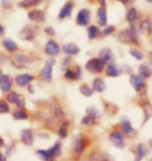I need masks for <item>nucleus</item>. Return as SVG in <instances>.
Instances as JSON below:
<instances>
[{
    "label": "nucleus",
    "mask_w": 152,
    "mask_h": 161,
    "mask_svg": "<svg viewBox=\"0 0 152 161\" xmlns=\"http://www.w3.org/2000/svg\"><path fill=\"white\" fill-rule=\"evenodd\" d=\"M118 40L125 44H138V31L134 26H131L126 30L121 31L118 34Z\"/></svg>",
    "instance_id": "f257e3e1"
},
{
    "label": "nucleus",
    "mask_w": 152,
    "mask_h": 161,
    "mask_svg": "<svg viewBox=\"0 0 152 161\" xmlns=\"http://www.w3.org/2000/svg\"><path fill=\"white\" fill-rule=\"evenodd\" d=\"M105 64L99 58H93L86 63V69L92 73H100L104 69Z\"/></svg>",
    "instance_id": "f03ea898"
},
{
    "label": "nucleus",
    "mask_w": 152,
    "mask_h": 161,
    "mask_svg": "<svg viewBox=\"0 0 152 161\" xmlns=\"http://www.w3.org/2000/svg\"><path fill=\"white\" fill-rule=\"evenodd\" d=\"M11 63L16 68L23 69L30 63V59L25 54H15L11 58Z\"/></svg>",
    "instance_id": "7ed1b4c3"
},
{
    "label": "nucleus",
    "mask_w": 152,
    "mask_h": 161,
    "mask_svg": "<svg viewBox=\"0 0 152 161\" xmlns=\"http://www.w3.org/2000/svg\"><path fill=\"white\" fill-rule=\"evenodd\" d=\"M35 36H37V27L32 26V25H25L22 28V31L19 33V37L25 41L34 40Z\"/></svg>",
    "instance_id": "20e7f679"
},
{
    "label": "nucleus",
    "mask_w": 152,
    "mask_h": 161,
    "mask_svg": "<svg viewBox=\"0 0 152 161\" xmlns=\"http://www.w3.org/2000/svg\"><path fill=\"white\" fill-rule=\"evenodd\" d=\"M109 140L117 149H123L125 146V136L120 131H114L109 135Z\"/></svg>",
    "instance_id": "39448f33"
},
{
    "label": "nucleus",
    "mask_w": 152,
    "mask_h": 161,
    "mask_svg": "<svg viewBox=\"0 0 152 161\" xmlns=\"http://www.w3.org/2000/svg\"><path fill=\"white\" fill-rule=\"evenodd\" d=\"M91 21V12L88 8H81L77 14L76 23L80 26H86Z\"/></svg>",
    "instance_id": "423d86ee"
},
{
    "label": "nucleus",
    "mask_w": 152,
    "mask_h": 161,
    "mask_svg": "<svg viewBox=\"0 0 152 161\" xmlns=\"http://www.w3.org/2000/svg\"><path fill=\"white\" fill-rule=\"evenodd\" d=\"M45 53L49 57H55L60 53V46L54 40H49L45 45Z\"/></svg>",
    "instance_id": "0eeeda50"
},
{
    "label": "nucleus",
    "mask_w": 152,
    "mask_h": 161,
    "mask_svg": "<svg viewBox=\"0 0 152 161\" xmlns=\"http://www.w3.org/2000/svg\"><path fill=\"white\" fill-rule=\"evenodd\" d=\"M54 65V60L53 59H49L46 61L44 65V68L42 70V78L46 82H51L52 80V68Z\"/></svg>",
    "instance_id": "6e6552de"
},
{
    "label": "nucleus",
    "mask_w": 152,
    "mask_h": 161,
    "mask_svg": "<svg viewBox=\"0 0 152 161\" xmlns=\"http://www.w3.org/2000/svg\"><path fill=\"white\" fill-rule=\"evenodd\" d=\"M73 8H74L73 1H71V0L67 1L63 5V8H60V14H59V18L60 19V20H64V19L71 17V15H72V12H73Z\"/></svg>",
    "instance_id": "1a4fd4ad"
},
{
    "label": "nucleus",
    "mask_w": 152,
    "mask_h": 161,
    "mask_svg": "<svg viewBox=\"0 0 152 161\" xmlns=\"http://www.w3.org/2000/svg\"><path fill=\"white\" fill-rule=\"evenodd\" d=\"M28 18H29V20L38 22V23H42V22L46 20L45 13L41 11V9H32V11H30L28 13Z\"/></svg>",
    "instance_id": "9d476101"
},
{
    "label": "nucleus",
    "mask_w": 152,
    "mask_h": 161,
    "mask_svg": "<svg viewBox=\"0 0 152 161\" xmlns=\"http://www.w3.org/2000/svg\"><path fill=\"white\" fill-rule=\"evenodd\" d=\"M34 76L28 73H23V75H18L16 76V84L19 87H26L34 80Z\"/></svg>",
    "instance_id": "9b49d317"
},
{
    "label": "nucleus",
    "mask_w": 152,
    "mask_h": 161,
    "mask_svg": "<svg viewBox=\"0 0 152 161\" xmlns=\"http://www.w3.org/2000/svg\"><path fill=\"white\" fill-rule=\"evenodd\" d=\"M13 86V80L9 75H2L0 76V89L2 92H9Z\"/></svg>",
    "instance_id": "f8f14e48"
},
{
    "label": "nucleus",
    "mask_w": 152,
    "mask_h": 161,
    "mask_svg": "<svg viewBox=\"0 0 152 161\" xmlns=\"http://www.w3.org/2000/svg\"><path fill=\"white\" fill-rule=\"evenodd\" d=\"M86 146V143L85 138H81V137L76 138V139L74 140L73 143H72V147H73L74 153H75L76 155H78V156L83 152V151H85Z\"/></svg>",
    "instance_id": "ddd939ff"
},
{
    "label": "nucleus",
    "mask_w": 152,
    "mask_h": 161,
    "mask_svg": "<svg viewBox=\"0 0 152 161\" xmlns=\"http://www.w3.org/2000/svg\"><path fill=\"white\" fill-rule=\"evenodd\" d=\"M130 84L134 88L135 91H141L145 87V80L142 76L138 75H132L130 76Z\"/></svg>",
    "instance_id": "4468645a"
},
{
    "label": "nucleus",
    "mask_w": 152,
    "mask_h": 161,
    "mask_svg": "<svg viewBox=\"0 0 152 161\" xmlns=\"http://www.w3.org/2000/svg\"><path fill=\"white\" fill-rule=\"evenodd\" d=\"M61 50L66 54H68V56H75V54H77L80 51L79 47L77 46L75 43H72V42L64 44L63 46H61Z\"/></svg>",
    "instance_id": "2eb2a0df"
},
{
    "label": "nucleus",
    "mask_w": 152,
    "mask_h": 161,
    "mask_svg": "<svg viewBox=\"0 0 152 161\" xmlns=\"http://www.w3.org/2000/svg\"><path fill=\"white\" fill-rule=\"evenodd\" d=\"M99 59L104 64H111L113 59H114L113 51L109 48H103L99 51Z\"/></svg>",
    "instance_id": "dca6fc26"
},
{
    "label": "nucleus",
    "mask_w": 152,
    "mask_h": 161,
    "mask_svg": "<svg viewBox=\"0 0 152 161\" xmlns=\"http://www.w3.org/2000/svg\"><path fill=\"white\" fill-rule=\"evenodd\" d=\"M21 141L25 146H31L34 143V134L29 129H24L21 132Z\"/></svg>",
    "instance_id": "f3484780"
},
{
    "label": "nucleus",
    "mask_w": 152,
    "mask_h": 161,
    "mask_svg": "<svg viewBox=\"0 0 152 161\" xmlns=\"http://www.w3.org/2000/svg\"><path fill=\"white\" fill-rule=\"evenodd\" d=\"M97 21L100 26H106L107 24V12L105 8H100L97 11Z\"/></svg>",
    "instance_id": "a211bd4d"
},
{
    "label": "nucleus",
    "mask_w": 152,
    "mask_h": 161,
    "mask_svg": "<svg viewBox=\"0 0 152 161\" xmlns=\"http://www.w3.org/2000/svg\"><path fill=\"white\" fill-rule=\"evenodd\" d=\"M121 127H122L123 132H124L125 134H127L128 136H130V137H134L135 135V133H137L135 130L134 129V127H132L131 122L129 119H123L121 121Z\"/></svg>",
    "instance_id": "6ab92c4d"
},
{
    "label": "nucleus",
    "mask_w": 152,
    "mask_h": 161,
    "mask_svg": "<svg viewBox=\"0 0 152 161\" xmlns=\"http://www.w3.org/2000/svg\"><path fill=\"white\" fill-rule=\"evenodd\" d=\"M92 86H93V88H92V89L94 90V91H96V92H98V93L104 92V91H105V89H106L105 83L103 82V80H102V79H99V78H97V79H94V80H93Z\"/></svg>",
    "instance_id": "aec40b11"
},
{
    "label": "nucleus",
    "mask_w": 152,
    "mask_h": 161,
    "mask_svg": "<svg viewBox=\"0 0 152 161\" xmlns=\"http://www.w3.org/2000/svg\"><path fill=\"white\" fill-rule=\"evenodd\" d=\"M148 152H149V151H148L147 147L145 146V144L139 143L138 146H137V154H135V159H134V161H141L145 156L147 155Z\"/></svg>",
    "instance_id": "412c9836"
},
{
    "label": "nucleus",
    "mask_w": 152,
    "mask_h": 161,
    "mask_svg": "<svg viewBox=\"0 0 152 161\" xmlns=\"http://www.w3.org/2000/svg\"><path fill=\"white\" fill-rule=\"evenodd\" d=\"M121 70L118 68V66L114 63L108 64L107 67H106V75L108 76H112V78H117V76L120 75Z\"/></svg>",
    "instance_id": "4be33fe9"
},
{
    "label": "nucleus",
    "mask_w": 152,
    "mask_h": 161,
    "mask_svg": "<svg viewBox=\"0 0 152 161\" xmlns=\"http://www.w3.org/2000/svg\"><path fill=\"white\" fill-rule=\"evenodd\" d=\"M90 161H112L109 157L101 152H93L89 156Z\"/></svg>",
    "instance_id": "5701e85b"
},
{
    "label": "nucleus",
    "mask_w": 152,
    "mask_h": 161,
    "mask_svg": "<svg viewBox=\"0 0 152 161\" xmlns=\"http://www.w3.org/2000/svg\"><path fill=\"white\" fill-rule=\"evenodd\" d=\"M139 19V13L135 8H130L126 13V20L130 24H134Z\"/></svg>",
    "instance_id": "b1692460"
},
{
    "label": "nucleus",
    "mask_w": 152,
    "mask_h": 161,
    "mask_svg": "<svg viewBox=\"0 0 152 161\" xmlns=\"http://www.w3.org/2000/svg\"><path fill=\"white\" fill-rule=\"evenodd\" d=\"M47 151H48V154H49V156H50L51 159L55 158V157L60 155V153H61V144L60 142H55L52 147H50L49 150H47Z\"/></svg>",
    "instance_id": "393cba45"
},
{
    "label": "nucleus",
    "mask_w": 152,
    "mask_h": 161,
    "mask_svg": "<svg viewBox=\"0 0 152 161\" xmlns=\"http://www.w3.org/2000/svg\"><path fill=\"white\" fill-rule=\"evenodd\" d=\"M100 35H101V31H100L98 26H96V25H90L88 27V37L91 40L97 39Z\"/></svg>",
    "instance_id": "a878e982"
},
{
    "label": "nucleus",
    "mask_w": 152,
    "mask_h": 161,
    "mask_svg": "<svg viewBox=\"0 0 152 161\" xmlns=\"http://www.w3.org/2000/svg\"><path fill=\"white\" fill-rule=\"evenodd\" d=\"M41 2H42V0H22L21 2H19V6L23 8H32V6L40 4Z\"/></svg>",
    "instance_id": "bb28decb"
},
{
    "label": "nucleus",
    "mask_w": 152,
    "mask_h": 161,
    "mask_svg": "<svg viewBox=\"0 0 152 161\" xmlns=\"http://www.w3.org/2000/svg\"><path fill=\"white\" fill-rule=\"evenodd\" d=\"M139 75L142 76L143 79H148L151 75V70L147 65L145 64H142V65L139 67Z\"/></svg>",
    "instance_id": "cd10ccee"
},
{
    "label": "nucleus",
    "mask_w": 152,
    "mask_h": 161,
    "mask_svg": "<svg viewBox=\"0 0 152 161\" xmlns=\"http://www.w3.org/2000/svg\"><path fill=\"white\" fill-rule=\"evenodd\" d=\"M3 46H4V48L6 50L11 51V53H14V51H16L18 49L17 44L11 39H5L4 41H3Z\"/></svg>",
    "instance_id": "c85d7f7f"
},
{
    "label": "nucleus",
    "mask_w": 152,
    "mask_h": 161,
    "mask_svg": "<svg viewBox=\"0 0 152 161\" xmlns=\"http://www.w3.org/2000/svg\"><path fill=\"white\" fill-rule=\"evenodd\" d=\"M15 119H18V120H24V119H27L28 118V114L27 112L24 110V109H18L14 112L13 114Z\"/></svg>",
    "instance_id": "c756f323"
},
{
    "label": "nucleus",
    "mask_w": 152,
    "mask_h": 161,
    "mask_svg": "<svg viewBox=\"0 0 152 161\" xmlns=\"http://www.w3.org/2000/svg\"><path fill=\"white\" fill-rule=\"evenodd\" d=\"M141 28L145 31H147L148 34H152V18H146L142 22Z\"/></svg>",
    "instance_id": "7c9ffc66"
},
{
    "label": "nucleus",
    "mask_w": 152,
    "mask_h": 161,
    "mask_svg": "<svg viewBox=\"0 0 152 161\" xmlns=\"http://www.w3.org/2000/svg\"><path fill=\"white\" fill-rule=\"evenodd\" d=\"M52 112H53V115L57 118V120H63L64 117H65V114H64V111L61 107H60L59 105H53L52 107Z\"/></svg>",
    "instance_id": "2f4dec72"
},
{
    "label": "nucleus",
    "mask_w": 152,
    "mask_h": 161,
    "mask_svg": "<svg viewBox=\"0 0 152 161\" xmlns=\"http://www.w3.org/2000/svg\"><path fill=\"white\" fill-rule=\"evenodd\" d=\"M79 91L83 96L90 97V96L93 95L94 90L91 88V87H89L88 85H86V84H82V85H80V87H79Z\"/></svg>",
    "instance_id": "473e14b6"
},
{
    "label": "nucleus",
    "mask_w": 152,
    "mask_h": 161,
    "mask_svg": "<svg viewBox=\"0 0 152 161\" xmlns=\"http://www.w3.org/2000/svg\"><path fill=\"white\" fill-rule=\"evenodd\" d=\"M68 121H64L63 124H61L60 130H59V135L61 139H64V138H66L68 136Z\"/></svg>",
    "instance_id": "72a5a7b5"
},
{
    "label": "nucleus",
    "mask_w": 152,
    "mask_h": 161,
    "mask_svg": "<svg viewBox=\"0 0 152 161\" xmlns=\"http://www.w3.org/2000/svg\"><path fill=\"white\" fill-rule=\"evenodd\" d=\"M129 53H130V56H132L135 60H138V61H141V60L144 59V54L142 53L139 49H137V48H131V49L129 50Z\"/></svg>",
    "instance_id": "f704fd0d"
},
{
    "label": "nucleus",
    "mask_w": 152,
    "mask_h": 161,
    "mask_svg": "<svg viewBox=\"0 0 152 161\" xmlns=\"http://www.w3.org/2000/svg\"><path fill=\"white\" fill-rule=\"evenodd\" d=\"M37 155H38V157L40 159H42V160H44V161H49V160H51V158H50V156H49V154H48V151L46 150H38L37 151Z\"/></svg>",
    "instance_id": "c9c22d12"
},
{
    "label": "nucleus",
    "mask_w": 152,
    "mask_h": 161,
    "mask_svg": "<svg viewBox=\"0 0 152 161\" xmlns=\"http://www.w3.org/2000/svg\"><path fill=\"white\" fill-rule=\"evenodd\" d=\"M95 122H96L95 118H94L93 116H91V115H88V114H86V116L81 119V124L83 125H92L95 124Z\"/></svg>",
    "instance_id": "e433bc0d"
},
{
    "label": "nucleus",
    "mask_w": 152,
    "mask_h": 161,
    "mask_svg": "<svg viewBox=\"0 0 152 161\" xmlns=\"http://www.w3.org/2000/svg\"><path fill=\"white\" fill-rule=\"evenodd\" d=\"M115 31H116V27L114 25H106V26L103 28V31H101V35L104 37L109 36V35H112Z\"/></svg>",
    "instance_id": "4c0bfd02"
},
{
    "label": "nucleus",
    "mask_w": 152,
    "mask_h": 161,
    "mask_svg": "<svg viewBox=\"0 0 152 161\" xmlns=\"http://www.w3.org/2000/svg\"><path fill=\"white\" fill-rule=\"evenodd\" d=\"M9 112V106L5 101L0 99V114H5Z\"/></svg>",
    "instance_id": "58836bf2"
},
{
    "label": "nucleus",
    "mask_w": 152,
    "mask_h": 161,
    "mask_svg": "<svg viewBox=\"0 0 152 161\" xmlns=\"http://www.w3.org/2000/svg\"><path fill=\"white\" fill-rule=\"evenodd\" d=\"M86 113H88V115H91V116H93L96 120L98 119V118H99L100 116H101L99 112L97 111L94 107H90V108L86 109Z\"/></svg>",
    "instance_id": "ea45409f"
},
{
    "label": "nucleus",
    "mask_w": 152,
    "mask_h": 161,
    "mask_svg": "<svg viewBox=\"0 0 152 161\" xmlns=\"http://www.w3.org/2000/svg\"><path fill=\"white\" fill-rule=\"evenodd\" d=\"M18 93L15 92V91H9L8 96H6V98H8V103H12V104H15L16 103V99L18 97Z\"/></svg>",
    "instance_id": "a19ab883"
},
{
    "label": "nucleus",
    "mask_w": 152,
    "mask_h": 161,
    "mask_svg": "<svg viewBox=\"0 0 152 161\" xmlns=\"http://www.w3.org/2000/svg\"><path fill=\"white\" fill-rule=\"evenodd\" d=\"M65 78L67 80H76V76H75V72L71 69H67L65 71Z\"/></svg>",
    "instance_id": "79ce46f5"
},
{
    "label": "nucleus",
    "mask_w": 152,
    "mask_h": 161,
    "mask_svg": "<svg viewBox=\"0 0 152 161\" xmlns=\"http://www.w3.org/2000/svg\"><path fill=\"white\" fill-rule=\"evenodd\" d=\"M15 104L19 108H23L25 106V98L22 95H18V97H17V99H16Z\"/></svg>",
    "instance_id": "37998d69"
},
{
    "label": "nucleus",
    "mask_w": 152,
    "mask_h": 161,
    "mask_svg": "<svg viewBox=\"0 0 152 161\" xmlns=\"http://www.w3.org/2000/svg\"><path fill=\"white\" fill-rule=\"evenodd\" d=\"M15 147H16V144L15 142H9L6 147V156H11L15 151Z\"/></svg>",
    "instance_id": "c03bdc74"
},
{
    "label": "nucleus",
    "mask_w": 152,
    "mask_h": 161,
    "mask_svg": "<svg viewBox=\"0 0 152 161\" xmlns=\"http://www.w3.org/2000/svg\"><path fill=\"white\" fill-rule=\"evenodd\" d=\"M44 31H45V33L48 35V36H54V35H55V31H54V28L51 27V26L45 27Z\"/></svg>",
    "instance_id": "a18cd8bd"
},
{
    "label": "nucleus",
    "mask_w": 152,
    "mask_h": 161,
    "mask_svg": "<svg viewBox=\"0 0 152 161\" xmlns=\"http://www.w3.org/2000/svg\"><path fill=\"white\" fill-rule=\"evenodd\" d=\"M70 63H71V59H70V58H66L65 61H64V64H63V66H61V68L65 69V70L69 69L68 67L70 66Z\"/></svg>",
    "instance_id": "49530a36"
},
{
    "label": "nucleus",
    "mask_w": 152,
    "mask_h": 161,
    "mask_svg": "<svg viewBox=\"0 0 152 161\" xmlns=\"http://www.w3.org/2000/svg\"><path fill=\"white\" fill-rule=\"evenodd\" d=\"M75 76H76V80L80 79V76L82 75V71H81V67L80 66H76V69H75Z\"/></svg>",
    "instance_id": "de8ad7c7"
},
{
    "label": "nucleus",
    "mask_w": 152,
    "mask_h": 161,
    "mask_svg": "<svg viewBox=\"0 0 152 161\" xmlns=\"http://www.w3.org/2000/svg\"><path fill=\"white\" fill-rule=\"evenodd\" d=\"M1 5L4 8H8L11 6V0H2L1 1Z\"/></svg>",
    "instance_id": "09e8293b"
},
{
    "label": "nucleus",
    "mask_w": 152,
    "mask_h": 161,
    "mask_svg": "<svg viewBox=\"0 0 152 161\" xmlns=\"http://www.w3.org/2000/svg\"><path fill=\"white\" fill-rule=\"evenodd\" d=\"M99 2V4L101 5V8H105L106 5V0H97Z\"/></svg>",
    "instance_id": "8fccbe9b"
},
{
    "label": "nucleus",
    "mask_w": 152,
    "mask_h": 161,
    "mask_svg": "<svg viewBox=\"0 0 152 161\" xmlns=\"http://www.w3.org/2000/svg\"><path fill=\"white\" fill-rule=\"evenodd\" d=\"M120 2H122L123 4L124 5H126V4H128V3H130V2H132V0H119Z\"/></svg>",
    "instance_id": "3c124183"
},
{
    "label": "nucleus",
    "mask_w": 152,
    "mask_h": 161,
    "mask_svg": "<svg viewBox=\"0 0 152 161\" xmlns=\"http://www.w3.org/2000/svg\"><path fill=\"white\" fill-rule=\"evenodd\" d=\"M3 35H4V27H3L1 24H0V37L3 36Z\"/></svg>",
    "instance_id": "603ef678"
},
{
    "label": "nucleus",
    "mask_w": 152,
    "mask_h": 161,
    "mask_svg": "<svg viewBox=\"0 0 152 161\" xmlns=\"http://www.w3.org/2000/svg\"><path fill=\"white\" fill-rule=\"evenodd\" d=\"M0 161H6V157L3 156V154L0 152Z\"/></svg>",
    "instance_id": "864d4df0"
},
{
    "label": "nucleus",
    "mask_w": 152,
    "mask_h": 161,
    "mask_svg": "<svg viewBox=\"0 0 152 161\" xmlns=\"http://www.w3.org/2000/svg\"><path fill=\"white\" fill-rule=\"evenodd\" d=\"M149 63L152 65V51L149 53Z\"/></svg>",
    "instance_id": "5fc2aeb1"
},
{
    "label": "nucleus",
    "mask_w": 152,
    "mask_h": 161,
    "mask_svg": "<svg viewBox=\"0 0 152 161\" xmlns=\"http://www.w3.org/2000/svg\"><path fill=\"white\" fill-rule=\"evenodd\" d=\"M4 146V141H3V139L1 137H0V147H3Z\"/></svg>",
    "instance_id": "6e6d98bb"
},
{
    "label": "nucleus",
    "mask_w": 152,
    "mask_h": 161,
    "mask_svg": "<svg viewBox=\"0 0 152 161\" xmlns=\"http://www.w3.org/2000/svg\"><path fill=\"white\" fill-rule=\"evenodd\" d=\"M28 89H29V92L30 93L34 92V87H32V86H28Z\"/></svg>",
    "instance_id": "4d7b16f0"
},
{
    "label": "nucleus",
    "mask_w": 152,
    "mask_h": 161,
    "mask_svg": "<svg viewBox=\"0 0 152 161\" xmlns=\"http://www.w3.org/2000/svg\"><path fill=\"white\" fill-rule=\"evenodd\" d=\"M149 147L152 149V138H151V139H149Z\"/></svg>",
    "instance_id": "13d9d810"
},
{
    "label": "nucleus",
    "mask_w": 152,
    "mask_h": 161,
    "mask_svg": "<svg viewBox=\"0 0 152 161\" xmlns=\"http://www.w3.org/2000/svg\"><path fill=\"white\" fill-rule=\"evenodd\" d=\"M147 2H149V3H152V0H146Z\"/></svg>",
    "instance_id": "bf43d9fd"
},
{
    "label": "nucleus",
    "mask_w": 152,
    "mask_h": 161,
    "mask_svg": "<svg viewBox=\"0 0 152 161\" xmlns=\"http://www.w3.org/2000/svg\"><path fill=\"white\" fill-rule=\"evenodd\" d=\"M1 75H1V71H0V76H1Z\"/></svg>",
    "instance_id": "052dcab7"
},
{
    "label": "nucleus",
    "mask_w": 152,
    "mask_h": 161,
    "mask_svg": "<svg viewBox=\"0 0 152 161\" xmlns=\"http://www.w3.org/2000/svg\"><path fill=\"white\" fill-rule=\"evenodd\" d=\"M49 161H52V160H49Z\"/></svg>",
    "instance_id": "680f3d73"
},
{
    "label": "nucleus",
    "mask_w": 152,
    "mask_h": 161,
    "mask_svg": "<svg viewBox=\"0 0 152 161\" xmlns=\"http://www.w3.org/2000/svg\"><path fill=\"white\" fill-rule=\"evenodd\" d=\"M42 1H43V0H42Z\"/></svg>",
    "instance_id": "e2e57ef3"
}]
</instances>
